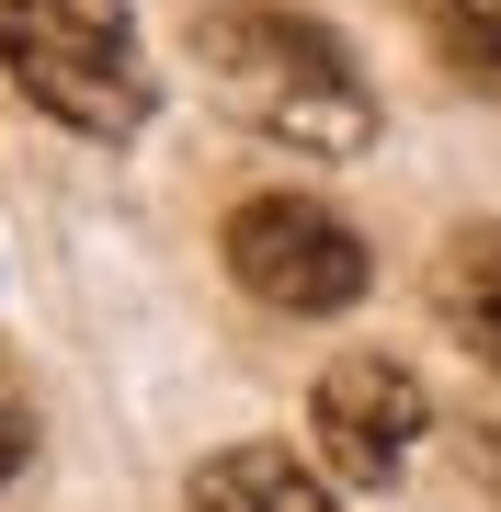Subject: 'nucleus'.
Returning <instances> with one entry per match:
<instances>
[{
	"label": "nucleus",
	"mask_w": 501,
	"mask_h": 512,
	"mask_svg": "<svg viewBox=\"0 0 501 512\" xmlns=\"http://www.w3.org/2000/svg\"><path fill=\"white\" fill-rule=\"evenodd\" d=\"M194 69H205V92L240 114L251 137L297 148V160H353V148H376L365 69H353L319 23L274 12V0H205L194 12Z\"/></svg>",
	"instance_id": "obj_1"
},
{
	"label": "nucleus",
	"mask_w": 501,
	"mask_h": 512,
	"mask_svg": "<svg viewBox=\"0 0 501 512\" xmlns=\"http://www.w3.org/2000/svg\"><path fill=\"white\" fill-rule=\"evenodd\" d=\"M0 69L69 137H137L160 103L126 0H0Z\"/></svg>",
	"instance_id": "obj_2"
},
{
	"label": "nucleus",
	"mask_w": 501,
	"mask_h": 512,
	"mask_svg": "<svg viewBox=\"0 0 501 512\" xmlns=\"http://www.w3.org/2000/svg\"><path fill=\"white\" fill-rule=\"evenodd\" d=\"M228 274H240L262 308H285V319H331V308H353V296L376 285V262H365V239H353L319 194H251L240 217H228Z\"/></svg>",
	"instance_id": "obj_3"
},
{
	"label": "nucleus",
	"mask_w": 501,
	"mask_h": 512,
	"mask_svg": "<svg viewBox=\"0 0 501 512\" xmlns=\"http://www.w3.org/2000/svg\"><path fill=\"white\" fill-rule=\"evenodd\" d=\"M422 376L388 365V353H342L331 376H319V399H308V433H319V456H331L342 490H388V478L410 467V444H422Z\"/></svg>",
	"instance_id": "obj_4"
},
{
	"label": "nucleus",
	"mask_w": 501,
	"mask_h": 512,
	"mask_svg": "<svg viewBox=\"0 0 501 512\" xmlns=\"http://www.w3.org/2000/svg\"><path fill=\"white\" fill-rule=\"evenodd\" d=\"M183 512H331V490H319L285 444H228V456L194 467Z\"/></svg>",
	"instance_id": "obj_5"
},
{
	"label": "nucleus",
	"mask_w": 501,
	"mask_h": 512,
	"mask_svg": "<svg viewBox=\"0 0 501 512\" xmlns=\"http://www.w3.org/2000/svg\"><path fill=\"white\" fill-rule=\"evenodd\" d=\"M445 319L501 365V228H467L445 239Z\"/></svg>",
	"instance_id": "obj_6"
},
{
	"label": "nucleus",
	"mask_w": 501,
	"mask_h": 512,
	"mask_svg": "<svg viewBox=\"0 0 501 512\" xmlns=\"http://www.w3.org/2000/svg\"><path fill=\"white\" fill-rule=\"evenodd\" d=\"M433 46H445L456 80H479L501 103V0H433Z\"/></svg>",
	"instance_id": "obj_7"
},
{
	"label": "nucleus",
	"mask_w": 501,
	"mask_h": 512,
	"mask_svg": "<svg viewBox=\"0 0 501 512\" xmlns=\"http://www.w3.org/2000/svg\"><path fill=\"white\" fill-rule=\"evenodd\" d=\"M23 456H35V421H23V399L0 387V478H23Z\"/></svg>",
	"instance_id": "obj_8"
}]
</instances>
